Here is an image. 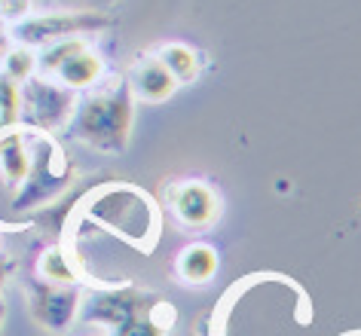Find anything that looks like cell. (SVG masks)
<instances>
[{"instance_id":"obj_1","label":"cell","mask_w":361,"mask_h":336,"mask_svg":"<svg viewBox=\"0 0 361 336\" xmlns=\"http://www.w3.org/2000/svg\"><path fill=\"white\" fill-rule=\"evenodd\" d=\"M132 89L129 83H114L80 101L71 113V125L80 141L102 153H123L132 132Z\"/></svg>"},{"instance_id":"obj_2","label":"cell","mask_w":361,"mask_h":336,"mask_svg":"<svg viewBox=\"0 0 361 336\" xmlns=\"http://www.w3.org/2000/svg\"><path fill=\"white\" fill-rule=\"evenodd\" d=\"M89 214L132 242H141L144 232L157 223V214L150 211L147 196L138 193L135 187H107L104 193L92 199Z\"/></svg>"},{"instance_id":"obj_3","label":"cell","mask_w":361,"mask_h":336,"mask_svg":"<svg viewBox=\"0 0 361 336\" xmlns=\"http://www.w3.org/2000/svg\"><path fill=\"white\" fill-rule=\"evenodd\" d=\"M34 144V159L28 166V178L22 180V189L19 196H16L13 208L16 211H25V208H34L40 202H47V199H52L59 193L61 187L68 184V168H56L59 162V147L47 138H31Z\"/></svg>"},{"instance_id":"obj_4","label":"cell","mask_w":361,"mask_h":336,"mask_svg":"<svg viewBox=\"0 0 361 336\" xmlns=\"http://www.w3.org/2000/svg\"><path fill=\"white\" fill-rule=\"evenodd\" d=\"M19 107L25 111V120H28L34 129H59L61 123L71 120L77 104H74L71 89L52 86L37 77H28L25 80V92H22Z\"/></svg>"},{"instance_id":"obj_5","label":"cell","mask_w":361,"mask_h":336,"mask_svg":"<svg viewBox=\"0 0 361 336\" xmlns=\"http://www.w3.org/2000/svg\"><path fill=\"white\" fill-rule=\"evenodd\" d=\"M28 303H31V315L37 318L43 327H49V330H65L77 312L80 297H77V290L68 285H49V281H43V285L31 287Z\"/></svg>"},{"instance_id":"obj_6","label":"cell","mask_w":361,"mask_h":336,"mask_svg":"<svg viewBox=\"0 0 361 336\" xmlns=\"http://www.w3.org/2000/svg\"><path fill=\"white\" fill-rule=\"evenodd\" d=\"M107 25L104 15L95 13H68V15H47V19H28L16 28V37L22 43H47V40H61L77 31H92Z\"/></svg>"},{"instance_id":"obj_7","label":"cell","mask_w":361,"mask_h":336,"mask_svg":"<svg viewBox=\"0 0 361 336\" xmlns=\"http://www.w3.org/2000/svg\"><path fill=\"white\" fill-rule=\"evenodd\" d=\"M171 205H175V214L187 226H209L218 214V196H214L212 187L200 184V180L178 184L171 189Z\"/></svg>"},{"instance_id":"obj_8","label":"cell","mask_w":361,"mask_h":336,"mask_svg":"<svg viewBox=\"0 0 361 336\" xmlns=\"http://www.w3.org/2000/svg\"><path fill=\"white\" fill-rule=\"evenodd\" d=\"M129 77H132V80H129L132 95H135V98H141V101H150V104L166 101V98L178 89V80L171 77V70L162 65L157 56L141 58L138 65L132 68V74H129Z\"/></svg>"},{"instance_id":"obj_9","label":"cell","mask_w":361,"mask_h":336,"mask_svg":"<svg viewBox=\"0 0 361 336\" xmlns=\"http://www.w3.org/2000/svg\"><path fill=\"white\" fill-rule=\"evenodd\" d=\"M25 135L22 132H10L0 135V178L10 187H19L28 178V166H31V150H25Z\"/></svg>"},{"instance_id":"obj_10","label":"cell","mask_w":361,"mask_h":336,"mask_svg":"<svg viewBox=\"0 0 361 336\" xmlns=\"http://www.w3.org/2000/svg\"><path fill=\"white\" fill-rule=\"evenodd\" d=\"M56 74L61 77V83H65L68 89H86L102 77V58H98L89 46H83L80 52H74Z\"/></svg>"},{"instance_id":"obj_11","label":"cell","mask_w":361,"mask_h":336,"mask_svg":"<svg viewBox=\"0 0 361 336\" xmlns=\"http://www.w3.org/2000/svg\"><path fill=\"white\" fill-rule=\"evenodd\" d=\"M214 269H218V254H214L209 244H190V248H184V254L178 257L180 278L190 281V285L209 281L214 275Z\"/></svg>"},{"instance_id":"obj_12","label":"cell","mask_w":361,"mask_h":336,"mask_svg":"<svg viewBox=\"0 0 361 336\" xmlns=\"http://www.w3.org/2000/svg\"><path fill=\"white\" fill-rule=\"evenodd\" d=\"M157 58L171 70V77L178 83H190V80L200 77V52L184 46V43H169L157 52Z\"/></svg>"},{"instance_id":"obj_13","label":"cell","mask_w":361,"mask_h":336,"mask_svg":"<svg viewBox=\"0 0 361 336\" xmlns=\"http://www.w3.org/2000/svg\"><path fill=\"white\" fill-rule=\"evenodd\" d=\"M83 46H86V43L77 40V37L52 40V46H47V52L40 56V68H43V70H59L71 56H74V52H80Z\"/></svg>"},{"instance_id":"obj_14","label":"cell","mask_w":361,"mask_h":336,"mask_svg":"<svg viewBox=\"0 0 361 336\" xmlns=\"http://www.w3.org/2000/svg\"><path fill=\"white\" fill-rule=\"evenodd\" d=\"M40 272H43V278H47L49 285H71V281H74V272H71V266L65 263V254L61 251H47L43 254Z\"/></svg>"},{"instance_id":"obj_15","label":"cell","mask_w":361,"mask_h":336,"mask_svg":"<svg viewBox=\"0 0 361 336\" xmlns=\"http://www.w3.org/2000/svg\"><path fill=\"white\" fill-rule=\"evenodd\" d=\"M19 104H22V92L16 89V80L0 74V125H10L16 120Z\"/></svg>"},{"instance_id":"obj_16","label":"cell","mask_w":361,"mask_h":336,"mask_svg":"<svg viewBox=\"0 0 361 336\" xmlns=\"http://www.w3.org/2000/svg\"><path fill=\"white\" fill-rule=\"evenodd\" d=\"M4 68H6V77H10V80H28L34 74V68H37V58H34L31 49L19 46V49L6 52Z\"/></svg>"},{"instance_id":"obj_17","label":"cell","mask_w":361,"mask_h":336,"mask_svg":"<svg viewBox=\"0 0 361 336\" xmlns=\"http://www.w3.org/2000/svg\"><path fill=\"white\" fill-rule=\"evenodd\" d=\"M6 275H10V260H4V257H0V287H4Z\"/></svg>"},{"instance_id":"obj_18","label":"cell","mask_w":361,"mask_h":336,"mask_svg":"<svg viewBox=\"0 0 361 336\" xmlns=\"http://www.w3.org/2000/svg\"><path fill=\"white\" fill-rule=\"evenodd\" d=\"M4 315H6V306H4V299H0V327H4Z\"/></svg>"},{"instance_id":"obj_19","label":"cell","mask_w":361,"mask_h":336,"mask_svg":"<svg viewBox=\"0 0 361 336\" xmlns=\"http://www.w3.org/2000/svg\"><path fill=\"white\" fill-rule=\"evenodd\" d=\"M0 10H4V0H0Z\"/></svg>"}]
</instances>
